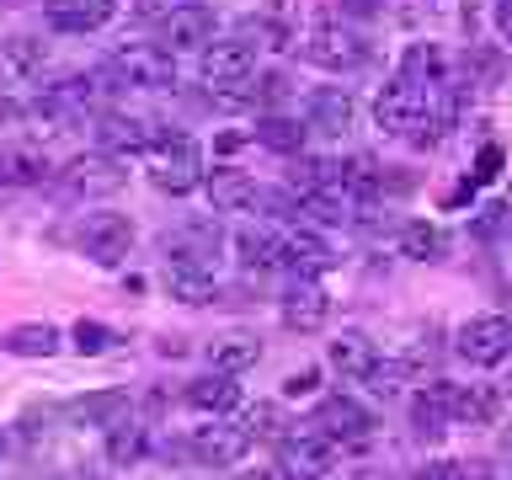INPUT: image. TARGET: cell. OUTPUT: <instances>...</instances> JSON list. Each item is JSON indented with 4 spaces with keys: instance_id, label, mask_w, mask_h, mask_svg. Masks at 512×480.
I'll return each mask as SVG.
<instances>
[{
    "instance_id": "cell-1",
    "label": "cell",
    "mask_w": 512,
    "mask_h": 480,
    "mask_svg": "<svg viewBox=\"0 0 512 480\" xmlns=\"http://www.w3.org/2000/svg\"><path fill=\"white\" fill-rule=\"evenodd\" d=\"M144 155H150V182L160 192H171V198H187V192L203 182V150L192 134H182V128H160Z\"/></svg>"
},
{
    "instance_id": "cell-2",
    "label": "cell",
    "mask_w": 512,
    "mask_h": 480,
    "mask_svg": "<svg viewBox=\"0 0 512 480\" xmlns=\"http://www.w3.org/2000/svg\"><path fill=\"white\" fill-rule=\"evenodd\" d=\"M102 80H118V86H134V91H171L176 64H171L166 48H155V43H123L118 54L107 59Z\"/></svg>"
},
{
    "instance_id": "cell-3",
    "label": "cell",
    "mask_w": 512,
    "mask_h": 480,
    "mask_svg": "<svg viewBox=\"0 0 512 480\" xmlns=\"http://www.w3.org/2000/svg\"><path fill=\"white\" fill-rule=\"evenodd\" d=\"M432 118V107H427V80H411V75H395V80H384L379 96H374V123L384 128V134H411L416 139V128H422Z\"/></svg>"
},
{
    "instance_id": "cell-4",
    "label": "cell",
    "mask_w": 512,
    "mask_h": 480,
    "mask_svg": "<svg viewBox=\"0 0 512 480\" xmlns=\"http://www.w3.org/2000/svg\"><path fill=\"white\" fill-rule=\"evenodd\" d=\"M310 427L320 432V438H331L336 448H363L368 438H374V411L363 406V400H352V395H331V400H320L315 416H310Z\"/></svg>"
},
{
    "instance_id": "cell-5",
    "label": "cell",
    "mask_w": 512,
    "mask_h": 480,
    "mask_svg": "<svg viewBox=\"0 0 512 480\" xmlns=\"http://www.w3.org/2000/svg\"><path fill=\"white\" fill-rule=\"evenodd\" d=\"M459 358L470 368H496L512 358V320L507 315H470L454 336Z\"/></svg>"
},
{
    "instance_id": "cell-6",
    "label": "cell",
    "mask_w": 512,
    "mask_h": 480,
    "mask_svg": "<svg viewBox=\"0 0 512 480\" xmlns=\"http://www.w3.org/2000/svg\"><path fill=\"white\" fill-rule=\"evenodd\" d=\"M123 182H128L123 160L107 155V150L75 155L70 166H64V192H70V198H107V192H118Z\"/></svg>"
},
{
    "instance_id": "cell-7",
    "label": "cell",
    "mask_w": 512,
    "mask_h": 480,
    "mask_svg": "<svg viewBox=\"0 0 512 480\" xmlns=\"http://www.w3.org/2000/svg\"><path fill=\"white\" fill-rule=\"evenodd\" d=\"M160 278H166V294L182 304H214V294H219V278L208 267V256H192V251H171Z\"/></svg>"
},
{
    "instance_id": "cell-8",
    "label": "cell",
    "mask_w": 512,
    "mask_h": 480,
    "mask_svg": "<svg viewBox=\"0 0 512 480\" xmlns=\"http://www.w3.org/2000/svg\"><path fill=\"white\" fill-rule=\"evenodd\" d=\"M278 459H283L288 480H320L326 470H336V443L320 438V432L310 427V432L283 438V443H278Z\"/></svg>"
},
{
    "instance_id": "cell-9",
    "label": "cell",
    "mask_w": 512,
    "mask_h": 480,
    "mask_svg": "<svg viewBox=\"0 0 512 480\" xmlns=\"http://www.w3.org/2000/svg\"><path fill=\"white\" fill-rule=\"evenodd\" d=\"M310 59L320 64V70H358V64L368 59L363 38L342 22H315L310 27Z\"/></svg>"
},
{
    "instance_id": "cell-10",
    "label": "cell",
    "mask_w": 512,
    "mask_h": 480,
    "mask_svg": "<svg viewBox=\"0 0 512 480\" xmlns=\"http://www.w3.org/2000/svg\"><path fill=\"white\" fill-rule=\"evenodd\" d=\"M251 70H256V43H246V38L203 48V80L214 91H235L240 80H251Z\"/></svg>"
},
{
    "instance_id": "cell-11",
    "label": "cell",
    "mask_w": 512,
    "mask_h": 480,
    "mask_svg": "<svg viewBox=\"0 0 512 480\" xmlns=\"http://www.w3.org/2000/svg\"><path fill=\"white\" fill-rule=\"evenodd\" d=\"M246 454H251V432L240 427V422H208V427L192 432V459H203V464L235 470Z\"/></svg>"
},
{
    "instance_id": "cell-12",
    "label": "cell",
    "mask_w": 512,
    "mask_h": 480,
    "mask_svg": "<svg viewBox=\"0 0 512 480\" xmlns=\"http://www.w3.org/2000/svg\"><path fill=\"white\" fill-rule=\"evenodd\" d=\"M128 246H134V224L123 214H96L86 230H80V251H86L96 267H118L128 256Z\"/></svg>"
},
{
    "instance_id": "cell-13",
    "label": "cell",
    "mask_w": 512,
    "mask_h": 480,
    "mask_svg": "<svg viewBox=\"0 0 512 480\" xmlns=\"http://www.w3.org/2000/svg\"><path fill=\"white\" fill-rule=\"evenodd\" d=\"M112 11H118V0H43L48 27H54V32H70V38L107 27Z\"/></svg>"
},
{
    "instance_id": "cell-14",
    "label": "cell",
    "mask_w": 512,
    "mask_h": 480,
    "mask_svg": "<svg viewBox=\"0 0 512 480\" xmlns=\"http://www.w3.org/2000/svg\"><path fill=\"white\" fill-rule=\"evenodd\" d=\"M208 203H214V214H251L262 203V187L246 171L219 166V171H208Z\"/></svg>"
},
{
    "instance_id": "cell-15",
    "label": "cell",
    "mask_w": 512,
    "mask_h": 480,
    "mask_svg": "<svg viewBox=\"0 0 512 480\" xmlns=\"http://www.w3.org/2000/svg\"><path fill=\"white\" fill-rule=\"evenodd\" d=\"M304 128H315V134H326V139H342L352 128V96L336 91V86L310 91V102H304Z\"/></svg>"
},
{
    "instance_id": "cell-16",
    "label": "cell",
    "mask_w": 512,
    "mask_h": 480,
    "mask_svg": "<svg viewBox=\"0 0 512 480\" xmlns=\"http://www.w3.org/2000/svg\"><path fill=\"white\" fill-rule=\"evenodd\" d=\"M326 320H331V294H326L320 283H299L294 294L283 299V326H288V331L315 336Z\"/></svg>"
},
{
    "instance_id": "cell-17",
    "label": "cell",
    "mask_w": 512,
    "mask_h": 480,
    "mask_svg": "<svg viewBox=\"0 0 512 480\" xmlns=\"http://www.w3.org/2000/svg\"><path fill=\"white\" fill-rule=\"evenodd\" d=\"M411 422H416L422 438H438V432L454 422V384H448V379L422 384V390L411 395Z\"/></svg>"
},
{
    "instance_id": "cell-18",
    "label": "cell",
    "mask_w": 512,
    "mask_h": 480,
    "mask_svg": "<svg viewBox=\"0 0 512 480\" xmlns=\"http://www.w3.org/2000/svg\"><path fill=\"white\" fill-rule=\"evenodd\" d=\"M160 128H144L139 118H123V112H102L96 118V139H102L107 155H144L155 144Z\"/></svg>"
},
{
    "instance_id": "cell-19",
    "label": "cell",
    "mask_w": 512,
    "mask_h": 480,
    "mask_svg": "<svg viewBox=\"0 0 512 480\" xmlns=\"http://www.w3.org/2000/svg\"><path fill=\"white\" fill-rule=\"evenodd\" d=\"M342 256L331 251V240L326 235H315V230H304V235H294L288 240V256H283V267L294 272V278H304V283H315L320 272H331Z\"/></svg>"
},
{
    "instance_id": "cell-20",
    "label": "cell",
    "mask_w": 512,
    "mask_h": 480,
    "mask_svg": "<svg viewBox=\"0 0 512 480\" xmlns=\"http://www.w3.org/2000/svg\"><path fill=\"white\" fill-rule=\"evenodd\" d=\"M160 38H166V48H182V54L208 48L214 43V16H208L203 6H176L166 16V27H160Z\"/></svg>"
},
{
    "instance_id": "cell-21",
    "label": "cell",
    "mask_w": 512,
    "mask_h": 480,
    "mask_svg": "<svg viewBox=\"0 0 512 480\" xmlns=\"http://www.w3.org/2000/svg\"><path fill=\"white\" fill-rule=\"evenodd\" d=\"M256 358H262V342H256L251 331H224L208 342V363H214L219 374H246V368H256Z\"/></svg>"
},
{
    "instance_id": "cell-22",
    "label": "cell",
    "mask_w": 512,
    "mask_h": 480,
    "mask_svg": "<svg viewBox=\"0 0 512 480\" xmlns=\"http://www.w3.org/2000/svg\"><path fill=\"white\" fill-rule=\"evenodd\" d=\"M59 342H64L59 326H48V320H22V326L6 331V342H0V347H6L11 358H54Z\"/></svg>"
},
{
    "instance_id": "cell-23",
    "label": "cell",
    "mask_w": 512,
    "mask_h": 480,
    "mask_svg": "<svg viewBox=\"0 0 512 480\" xmlns=\"http://www.w3.org/2000/svg\"><path fill=\"white\" fill-rule=\"evenodd\" d=\"M502 411V390L491 384H454V422L459 427H491Z\"/></svg>"
},
{
    "instance_id": "cell-24",
    "label": "cell",
    "mask_w": 512,
    "mask_h": 480,
    "mask_svg": "<svg viewBox=\"0 0 512 480\" xmlns=\"http://www.w3.org/2000/svg\"><path fill=\"white\" fill-rule=\"evenodd\" d=\"M374 363H379V347H374V336H368V331H342L331 342V368H336V374L363 379Z\"/></svg>"
},
{
    "instance_id": "cell-25",
    "label": "cell",
    "mask_w": 512,
    "mask_h": 480,
    "mask_svg": "<svg viewBox=\"0 0 512 480\" xmlns=\"http://www.w3.org/2000/svg\"><path fill=\"white\" fill-rule=\"evenodd\" d=\"M123 406L128 400L118 390H91V395H75L70 406H64V416H70L75 427H112V422H123Z\"/></svg>"
},
{
    "instance_id": "cell-26",
    "label": "cell",
    "mask_w": 512,
    "mask_h": 480,
    "mask_svg": "<svg viewBox=\"0 0 512 480\" xmlns=\"http://www.w3.org/2000/svg\"><path fill=\"white\" fill-rule=\"evenodd\" d=\"M240 374H219V368H214V374H203V379H192L187 384V400H192V406H198V411H235L240 406V384H235Z\"/></svg>"
},
{
    "instance_id": "cell-27",
    "label": "cell",
    "mask_w": 512,
    "mask_h": 480,
    "mask_svg": "<svg viewBox=\"0 0 512 480\" xmlns=\"http://www.w3.org/2000/svg\"><path fill=\"white\" fill-rule=\"evenodd\" d=\"M235 251H240V262H246V267H283L288 240L278 230H240L235 235Z\"/></svg>"
},
{
    "instance_id": "cell-28",
    "label": "cell",
    "mask_w": 512,
    "mask_h": 480,
    "mask_svg": "<svg viewBox=\"0 0 512 480\" xmlns=\"http://www.w3.org/2000/svg\"><path fill=\"white\" fill-rule=\"evenodd\" d=\"M294 219H304L310 230H331V224H342V219H347L342 192H336V187H315V192H304L299 208H294Z\"/></svg>"
},
{
    "instance_id": "cell-29",
    "label": "cell",
    "mask_w": 512,
    "mask_h": 480,
    "mask_svg": "<svg viewBox=\"0 0 512 480\" xmlns=\"http://www.w3.org/2000/svg\"><path fill=\"white\" fill-rule=\"evenodd\" d=\"M400 251H406L411 262H443L448 235L438 230V224H427V219H411L406 230H400Z\"/></svg>"
},
{
    "instance_id": "cell-30",
    "label": "cell",
    "mask_w": 512,
    "mask_h": 480,
    "mask_svg": "<svg viewBox=\"0 0 512 480\" xmlns=\"http://www.w3.org/2000/svg\"><path fill=\"white\" fill-rule=\"evenodd\" d=\"M240 427L251 432V443H283L288 438V422H283V411L272 406V400H251V406H240V416H235Z\"/></svg>"
},
{
    "instance_id": "cell-31",
    "label": "cell",
    "mask_w": 512,
    "mask_h": 480,
    "mask_svg": "<svg viewBox=\"0 0 512 480\" xmlns=\"http://www.w3.org/2000/svg\"><path fill=\"white\" fill-rule=\"evenodd\" d=\"M43 176H48V160H43V150H32V144H27V150H6V155H0V182H6V187H38Z\"/></svg>"
},
{
    "instance_id": "cell-32",
    "label": "cell",
    "mask_w": 512,
    "mask_h": 480,
    "mask_svg": "<svg viewBox=\"0 0 512 480\" xmlns=\"http://www.w3.org/2000/svg\"><path fill=\"white\" fill-rule=\"evenodd\" d=\"M304 134H310V128L294 123V118H283V112H267V118L256 123V139H262L267 150H278V155H299L304 150Z\"/></svg>"
},
{
    "instance_id": "cell-33",
    "label": "cell",
    "mask_w": 512,
    "mask_h": 480,
    "mask_svg": "<svg viewBox=\"0 0 512 480\" xmlns=\"http://www.w3.org/2000/svg\"><path fill=\"white\" fill-rule=\"evenodd\" d=\"M43 64V43H32V38H11V43H0V75L16 80V75H32Z\"/></svg>"
},
{
    "instance_id": "cell-34",
    "label": "cell",
    "mask_w": 512,
    "mask_h": 480,
    "mask_svg": "<svg viewBox=\"0 0 512 480\" xmlns=\"http://www.w3.org/2000/svg\"><path fill=\"white\" fill-rule=\"evenodd\" d=\"M406 379H411V363H406V358H395V363H374V368L363 374V384H368V390H374L379 400H395L400 390H406Z\"/></svg>"
},
{
    "instance_id": "cell-35",
    "label": "cell",
    "mask_w": 512,
    "mask_h": 480,
    "mask_svg": "<svg viewBox=\"0 0 512 480\" xmlns=\"http://www.w3.org/2000/svg\"><path fill=\"white\" fill-rule=\"evenodd\" d=\"M107 454L118 459V464H134V459L144 454V427H134V422H112V427H107Z\"/></svg>"
},
{
    "instance_id": "cell-36",
    "label": "cell",
    "mask_w": 512,
    "mask_h": 480,
    "mask_svg": "<svg viewBox=\"0 0 512 480\" xmlns=\"http://www.w3.org/2000/svg\"><path fill=\"white\" fill-rule=\"evenodd\" d=\"M336 171H342V160H299L288 176H294L304 192H315V187H336Z\"/></svg>"
},
{
    "instance_id": "cell-37",
    "label": "cell",
    "mask_w": 512,
    "mask_h": 480,
    "mask_svg": "<svg viewBox=\"0 0 512 480\" xmlns=\"http://www.w3.org/2000/svg\"><path fill=\"white\" fill-rule=\"evenodd\" d=\"M70 336H75V347L86 352V358H102V352L118 342V336H112L102 320H75V331H70Z\"/></svg>"
},
{
    "instance_id": "cell-38",
    "label": "cell",
    "mask_w": 512,
    "mask_h": 480,
    "mask_svg": "<svg viewBox=\"0 0 512 480\" xmlns=\"http://www.w3.org/2000/svg\"><path fill=\"white\" fill-rule=\"evenodd\" d=\"M502 166H507L502 144H480V155H475V171H470V182H475V187H491L496 176H502Z\"/></svg>"
},
{
    "instance_id": "cell-39",
    "label": "cell",
    "mask_w": 512,
    "mask_h": 480,
    "mask_svg": "<svg viewBox=\"0 0 512 480\" xmlns=\"http://www.w3.org/2000/svg\"><path fill=\"white\" fill-rule=\"evenodd\" d=\"M411 480H464V464H459V459H432V464H422Z\"/></svg>"
},
{
    "instance_id": "cell-40",
    "label": "cell",
    "mask_w": 512,
    "mask_h": 480,
    "mask_svg": "<svg viewBox=\"0 0 512 480\" xmlns=\"http://www.w3.org/2000/svg\"><path fill=\"white\" fill-rule=\"evenodd\" d=\"M315 384H320V368H299V374H294V379H288V384H283V390H288V395H310V390H315Z\"/></svg>"
},
{
    "instance_id": "cell-41",
    "label": "cell",
    "mask_w": 512,
    "mask_h": 480,
    "mask_svg": "<svg viewBox=\"0 0 512 480\" xmlns=\"http://www.w3.org/2000/svg\"><path fill=\"white\" fill-rule=\"evenodd\" d=\"M347 16H374V11H384V0H336Z\"/></svg>"
},
{
    "instance_id": "cell-42",
    "label": "cell",
    "mask_w": 512,
    "mask_h": 480,
    "mask_svg": "<svg viewBox=\"0 0 512 480\" xmlns=\"http://www.w3.org/2000/svg\"><path fill=\"white\" fill-rule=\"evenodd\" d=\"M240 144H246V134H240V128H224V134L214 139V150H219V155H235Z\"/></svg>"
},
{
    "instance_id": "cell-43",
    "label": "cell",
    "mask_w": 512,
    "mask_h": 480,
    "mask_svg": "<svg viewBox=\"0 0 512 480\" xmlns=\"http://www.w3.org/2000/svg\"><path fill=\"white\" fill-rule=\"evenodd\" d=\"M22 123V102H11V96H0V128Z\"/></svg>"
},
{
    "instance_id": "cell-44",
    "label": "cell",
    "mask_w": 512,
    "mask_h": 480,
    "mask_svg": "<svg viewBox=\"0 0 512 480\" xmlns=\"http://www.w3.org/2000/svg\"><path fill=\"white\" fill-rule=\"evenodd\" d=\"M496 27H502V38H512V0H496Z\"/></svg>"
},
{
    "instance_id": "cell-45",
    "label": "cell",
    "mask_w": 512,
    "mask_h": 480,
    "mask_svg": "<svg viewBox=\"0 0 512 480\" xmlns=\"http://www.w3.org/2000/svg\"><path fill=\"white\" fill-rule=\"evenodd\" d=\"M6 198H11V187H6V182H0V203H6Z\"/></svg>"
},
{
    "instance_id": "cell-46",
    "label": "cell",
    "mask_w": 512,
    "mask_h": 480,
    "mask_svg": "<svg viewBox=\"0 0 512 480\" xmlns=\"http://www.w3.org/2000/svg\"><path fill=\"white\" fill-rule=\"evenodd\" d=\"M502 448H507V454H512V432H507V438H502Z\"/></svg>"
},
{
    "instance_id": "cell-47",
    "label": "cell",
    "mask_w": 512,
    "mask_h": 480,
    "mask_svg": "<svg viewBox=\"0 0 512 480\" xmlns=\"http://www.w3.org/2000/svg\"><path fill=\"white\" fill-rule=\"evenodd\" d=\"M0 454H6V432H0Z\"/></svg>"
},
{
    "instance_id": "cell-48",
    "label": "cell",
    "mask_w": 512,
    "mask_h": 480,
    "mask_svg": "<svg viewBox=\"0 0 512 480\" xmlns=\"http://www.w3.org/2000/svg\"><path fill=\"white\" fill-rule=\"evenodd\" d=\"M182 6H198V0H182Z\"/></svg>"
},
{
    "instance_id": "cell-49",
    "label": "cell",
    "mask_w": 512,
    "mask_h": 480,
    "mask_svg": "<svg viewBox=\"0 0 512 480\" xmlns=\"http://www.w3.org/2000/svg\"><path fill=\"white\" fill-rule=\"evenodd\" d=\"M507 384H512V379H507ZM507 395H512V390H507Z\"/></svg>"
}]
</instances>
